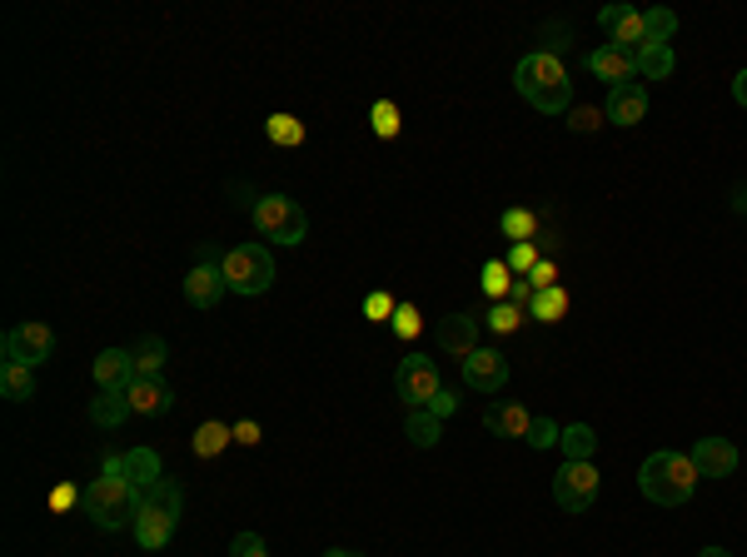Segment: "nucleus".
<instances>
[{"instance_id":"obj_1","label":"nucleus","mask_w":747,"mask_h":557,"mask_svg":"<svg viewBox=\"0 0 747 557\" xmlns=\"http://www.w3.org/2000/svg\"><path fill=\"white\" fill-rule=\"evenodd\" d=\"M513 85L519 95L533 105L538 115H564L568 100H573V80H568L564 60L554 50H538V56H523L519 70H513Z\"/></svg>"},{"instance_id":"obj_2","label":"nucleus","mask_w":747,"mask_h":557,"mask_svg":"<svg viewBox=\"0 0 747 557\" xmlns=\"http://www.w3.org/2000/svg\"><path fill=\"white\" fill-rule=\"evenodd\" d=\"M85 518H91L95 528H124V523H135V513H140V488H130L124 483V473H120V458H105V473L100 478L85 488Z\"/></svg>"},{"instance_id":"obj_3","label":"nucleus","mask_w":747,"mask_h":557,"mask_svg":"<svg viewBox=\"0 0 747 557\" xmlns=\"http://www.w3.org/2000/svg\"><path fill=\"white\" fill-rule=\"evenodd\" d=\"M638 488H643V498L657 502V508H678V502H688L692 493H698V469H692L688 453L663 448V453H653L643 469H638Z\"/></svg>"},{"instance_id":"obj_4","label":"nucleus","mask_w":747,"mask_h":557,"mask_svg":"<svg viewBox=\"0 0 747 557\" xmlns=\"http://www.w3.org/2000/svg\"><path fill=\"white\" fill-rule=\"evenodd\" d=\"M254 229H260L270 245H305L309 214H305V204L289 200V194H260V200H254Z\"/></svg>"},{"instance_id":"obj_5","label":"nucleus","mask_w":747,"mask_h":557,"mask_svg":"<svg viewBox=\"0 0 747 557\" xmlns=\"http://www.w3.org/2000/svg\"><path fill=\"white\" fill-rule=\"evenodd\" d=\"M225 284L235 294H245V299H254V294H264L274 284V259L264 245H239L225 254Z\"/></svg>"},{"instance_id":"obj_6","label":"nucleus","mask_w":747,"mask_h":557,"mask_svg":"<svg viewBox=\"0 0 747 557\" xmlns=\"http://www.w3.org/2000/svg\"><path fill=\"white\" fill-rule=\"evenodd\" d=\"M5 358L11 364H25V368H40L46 358H56V329L50 323H40V319H31V323H15V329H5Z\"/></svg>"},{"instance_id":"obj_7","label":"nucleus","mask_w":747,"mask_h":557,"mask_svg":"<svg viewBox=\"0 0 747 557\" xmlns=\"http://www.w3.org/2000/svg\"><path fill=\"white\" fill-rule=\"evenodd\" d=\"M554 502L564 513H589L598 502V469L593 463H564L554 473Z\"/></svg>"},{"instance_id":"obj_8","label":"nucleus","mask_w":747,"mask_h":557,"mask_svg":"<svg viewBox=\"0 0 747 557\" xmlns=\"http://www.w3.org/2000/svg\"><path fill=\"white\" fill-rule=\"evenodd\" d=\"M439 389H443V383H439V368H434V358H424V354L399 358V368H394V393L408 403V408H429V399Z\"/></svg>"},{"instance_id":"obj_9","label":"nucleus","mask_w":747,"mask_h":557,"mask_svg":"<svg viewBox=\"0 0 747 557\" xmlns=\"http://www.w3.org/2000/svg\"><path fill=\"white\" fill-rule=\"evenodd\" d=\"M464 383L474 393H503L509 389V358L498 354V348H474L464 358Z\"/></svg>"},{"instance_id":"obj_10","label":"nucleus","mask_w":747,"mask_h":557,"mask_svg":"<svg viewBox=\"0 0 747 557\" xmlns=\"http://www.w3.org/2000/svg\"><path fill=\"white\" fill-rule=\"evenodd\" d=\"M603 35H608V45H618V50H643L648 45V31H643V11H633V5H608V11L598 15Z\"/></svg>"},{"instance_id":"obj_11","label":"nucleus","mask_w":747,"mask_h":557,"mask_svg":"<svg viewBox=\"0 0 747 557\" xmlns=\"http://www.w3.org/2000/svg\"><path fill=\"white\" fill-rule=\"evenodd\" d=\"M434 344L464 364V358L478 348V319H474V313H443L439 329H434Z\"/></svg>"},{"instance_id":"obj_12","label":"nucleus","mask_w":747,"mask_h":557,"mask_svg":"<svg viewBox=\"0 0 747 557\" xmlns=\"http://www.w3.org/2000/svg\"><path fill=\"white\" fill-rule=\"evenodd\" d=\"M583 66H589L593 80H608L613 90H618V85H633V75H638V56H633V50H618V45H598V50H593Z\"/></svg>"},{"instance_id":"obj_13","label":"nucleus","mask_w":747,"mask_h":557,"mask_svg":"<svg viewBox=\"0 0 747 557\" xmlns=\"http://www.w3.org/2000/svg\"><path fill=\"white\" fill-rule=\"evenodd\" d=\"M688 458H692V469H698V478H733L737 469V448L727 438H698Z\"/></svg>"},{"instance_id":"obj_14","label":"nucleus","mask_w":747,"mask_h":557,"mask_svg":"<svg viewBox=\"0 0 747 557\" xmlns=\"http://www.w3.org/2000/svg\"><path fill=\"white\" fill-rule=\"evenodd\" d=\"M135 354L130 348H105L100 358H95V383H100V393H124L130 383H135Z\"/></svg>"},{"instance_id":"obj_15","label":"nucleus","mask_w":747,"mask_h":557,"mask_svg":"<svg viewBox=\"0 0 747 557\" xmlns=\"http://www.w3.org/2000/svg\"><path fill=\"white\" fill-rule=\"evenodd\" d=\"M225 269L220 264H194L190 274H185V299L194 304V309H215L220 299H225Z\"/></svg>"},{"instance_id":"obj_16","label":"nucleus","mask_w":747,"mask_h":557,"mask_svg":"<svg viewBox=\"0 0 747 557\" xmlns=\"http://www.w3.org/2000/svg\"><path fill=\"white\" fill-rule=\"evenodd\" d=\"M175 523L180 518H170L165 508H155V502L140 498V513H135V543L145 547V553H159V547L175 537Z\"/></svg>"},{"instance_id":"obj_17","label":"nucleus","mask_w":747,"mask_h":557,"mask_svg":"<svg viewBox=\"0 0 747 557\" xmlns=\"http://www.w3.org/2000/svg\"><path fill=\"white\" fill-rule=\"evenodd\" d=\"M130 408L135 413H145V418H159V413H170V403H175V389L159 374H150V379H135L130 383Z\"/></svg>"},{"instance_id":"obj_18","label":"nucleus","mask_w":747,"mask_h":557,"mask_svg":"<svg viewBox=\"0 0 747 557\" xmlns=\"http://www.w3.org/2000/svg\"><path fill=\"white\" fill-rule=\"evenodd\" d=\"M648 115V90L643 85H618V90H608V105H603V120H613V125H638Z\"/></svg>"},{"instance_id":"obj_19","label":"nucleus","mask_w":747,"mask_h":557,"mask_svg":"<svg viewBox=\"0 0 747 557\" xmlns=\"http://www.w3.org/2000/svg\"><path fill=\"white\" fill-rule=\"evenodd\" d=\"M120 473H124V483H130V488H140V493H150L159 478H165V473H159V453H155V448H130V453L120 458Z\"/></svg>"},{"instance_id":"obj_20","label":"nucleus","mask_w":747,"mask_h":557,"mask_svg":"<svg viewBox=\"0 0 747 557\" xmlns=\"http://www.w3.org/2000/svg\"><path fill=\"white\" fill-rule=\"evenodd\" d=\"M529 424H533V413L519 408V403H494V408L484 413V428L488 434H498V438H523L529 434Z\"/></svg>"},{"instance_id":"obj_21","label":"nucleus","mask_w":747,"mask_h":557,"mask_svg":"<svg viewBox=\"0 0 747 557\" xmlns=\"http://www.w3.org/2000/svg\"><path fill=\"white\" fill-rule=\"evenodd\" d=\"M229 443H235V428L220 424V418H210V424L194 428V443L190 448H194V458H220Z\"/></svg>"},{"instance_id":"obj_22","label":"nucleus","mask_w":747,"mask_h":557,"mask_svg":"<svg viewBox=\"0 0 747 557\" xmlns=\"http://www.w3.org/2000/svg\"><path fill=\"white\" fill-rule=\"evenodd\" d=\"M0 393L11 403H25V399H35V368H25V364H0Z\"/></svg>"},{"instance_id":"obj_23","label":"nucleus","mask_w":747,"mask_h":557,"mask_svg":"<svg viewBox=\"0 0 747 557\" xmlns=\"http://www.w3.org/2000/svg\"><path fill=\"white\" fill-rule=\"evenodd\" d=\"M130 393H100V399L91 403V424L95 428H120L124 418H130Z\"/></svg>"},{"instance_id":"obj_24","label":"nucleus","mask_w":747,"mask_h":557,"mask_svg":"<svg viewBox=\"0 0 747 557\" xmlns=\"http://www.w3.org/2000/svg\"><path fill=\"white\" fill-rule=\"evenodd\" d=\"M673 66H678L673 45H653V40H648L643 50H638V75H643V80H668Z\"/></svg>"},{"instance_id":"obj_25","label":"nucleus","mask_w":747,"mask_h":557,"mask_svg":"<svg viewBox=\"0 0 747 557\" xmlns=\"http://www.w3.org/2000/svg\"><path fill=\"white\" fill-rule=\"evenodd\" d=\"M404 434H408V443L414 448H434L443 438V418H434L429 408H414L408 413V424H404Z\"/></svg>"},{"instance_id":"obj_26","label":"nucleus","mask_w":747,"mask_h":557,"mask_svg":"<svg viewBox=\"0 0 747 557\" xmlns=\"http://www.w3.org/2000/svg\"><path fill=\"white\" fill-rule=\"evenodd\" d=\"M558 448L568 453V463H593V448H598V434H593L589 424H573V428H564Z\"/></svg>"},{"instance_id":"obj_27","label":"nucleus","mask_w":747,"mask_h":557,"mask_svg":"<svg viewBox=\"0 0 747 557\" xmlns=\"http://www.w3.org/2000/svg\"><path fill=\"white\" fill-rule=\"evenodd\" d=\"M498 229H503L513 245H533V235H538V214H533V210H503Z\"/></svg>"},{"instance_id":"obj_28","label":"nucleus","mask_w":747,"mask_h":557,"mask_svg":"<svg viewBox=\"0 0 747 557\" xmlns=\"http://www.w3.org/2000/svg\"><path fill=\"white\" fill-rule=\"evenodd\" d=\"M264 134H270L274 145H284V150L305 145V125H299L295 115H270V120H264Z\"/></svg>"},{"instance_id":"obj_29","label":"nucleus","mask_w":747,"mask_h":557,"mask_svg":"<svg viewBox=\"0 0 747 557\" xmlns=\"http://www.w3.org/2000/svg\"><path fill=\"white\" fill-rule=\"evenodd\" d=\"M529 309H533V319L558 323V319H564V313H568V289H558V284H554V289H538V294H533V304H529Z\"/></svg>"},{"instance_id":"obj_30","label":"nucleus","mask_w":747,"mask_h":557,"mask_svg":"<svg viewBox=\"0 0 747 557\" xmlns=\"http://www.w3.org/2000/svg\"><path fill=\"white\" fill-rule=\"evenodd\" d=\"M130 354H135V374L140 379H150V374H159V364H165V339L150 334V339H140Z\"/></svg>"},{"instance_id":"obj_31","label":"nucleus","mask_w":747,"mask_h":557,"mask_svg":"<svg viewBox=\"0 0 747 557\" xmlns=\"http://www.w3.org/2000/svg\"><path fill=\"white\" fill-rule=\"evenodd\" d=\"M140 498H145V502H155V508H165V513H170V518H180V513H185V493H180V483H175V478H159L155 488H150V493H140Z\"/></svg>"},{"instance_id":"obj_32","label":"nucleus","mask_w":747,"mask_h":557,"mask_svg":"<svg viewBox=\"0 0 747 557\" xmlns=\"http://www.w3.org/2000/svg\"><path fill=\"white\" fill-rule=\"evenodd\" d=\"M643 31L653 45H668L673 31H678V15H673L668 5H653V11H643Z\"/></svg>"},{"instance_id":"obj_33","label":"nucleus","mask_w":747,"mask_h":557,"mask_svg":"<svg viewBox=\"0 0 747 557\" xmlns=\"http://www.w3.org/2000/svg\"><path fill=\"white\" fill-rule=\"evenodd\" d=\"M509 289H513V269L503 264V259H488L484 264V294H494L498 304L509 299Z\"/></svg>"},{"instance_id":"obj_34","label":"nucleus","mask_w":747,"mask_h":557,"mask_svg":"<svg viewBox=\"0 0 747 557\" xmlns=\"http://www.w3.org/2000/svg\"><path fill=\"white\" fill-rule=\"evenodd\" d=\"M369 120H374V134H379V140H394V134H399V105L394 100H379L369 110Z\"/></svg>"},{"instance_id":"obj_35","label":"nucleus","mask_w":747,"mask_h":557,"mask_svg":"<svg viewBox=\"0 0 747 557\" xmlns=\"http://www.w3.org/2000/svg\"><path fill=\"white\" fill-rule=\"evenodd\" d=\"M523 438H529V448H538V453H544V448H558V438H564V428H558L554 418H533V424H529V434H523Z\"/></svg>"},{"instance_id":"obj_36","label":"nucleus","mask_w":747,"mask_h":557,"mask_svg":"<svg viewBox=\"0 0 747 557\" xmlns=\"http://www.w3.org/2000/svg\"><path fill=\"white\" fill-rule=\"evenodd\" d=\"M519 319H523V313H519V304H509V299H503L494 313H488V329H494V334H513V329H519Z\"/></svg>"},{"instance_id":"obj_37","label":"nucleus","mask_w":747,"mask_h":557,"mask_svg":"<svg viewBox=\"0 0 747 557\" xmlns=\"http://www.w3.org/2000/svg\"><path fill=\"white\" fill-rule=\"evenodd\" d=\"M394 313H399V304L389 299L384 289H379V294H369V299H364V319H374V323H389V319H394Z\"/></svg>"},{"instance_id":"obj_38","label":"nucleus","mask_w":747,"mask_h":557,"mask_svg":"<svg viewBox=\"0 0 747 557\" xmlns=\"http://www.w3.org/2000/svg\"><path fill=\"white\" fill-rule=\"evenodd\" d=\"M598 125H603V110H593V105H578V110H568V130L593 134Z\"/></svg>"},{"instance_id":"obj_39","label":"nucleus","mask_w":747,"mask_h":557,"mask_svg":"<svg viewBox=\"0 0 747 557\" xmlns=\"http://www.w3.org/2000/svg\"><path fill=\"white\" fill-rule=\"evenodd\" d=\"M229 557H270V547H264L260 533H239L235 543H229Z\"/></svg>"},{"instance_id":"obj_40","label":"nucleus","mask_w":747,"mask_h":557,"mask_svg":"<svg viewBox=\"0 0 747 557\" xmlns=\"http://www.w3.org/2000/svg\"><path fill=\"white\" fill-rule=\"evenodd\" d=\"M419 329H424V323H419V309H414V304H399V313H394V334H399V339H414Z\"/></svg>"},{"instance_id":"obj_41","label":"nucleus","mask_w":747,"mask_h":557,"mask_svg":"<svg viewBox=\"0 0 747 557\" xmlns=\"http://www.w3.org/2000/svg\"><path fill=\"white\" fill-rule=\"evenodd\" d=\"M533 264H538V245H513L509 249V269H513V274H529Z\"/></svg>"},{"instance_id":"obj_42","label":"nucleus","mask_w":747,"mask_h":557,"mask_svg":"<svg viewBox=\"0 0 747 557\" xmlns=\"http://www.w3.org/2000/svg\"><path fill=\"white\" fill-rule=\"evenodd\" d=\"M554 278H558V269L548 264V259H538V264L529 269V284H533V294H538V289H554Z\"/></svg>"},{"instance_id":"obj_43","label":"nucleus","mask_w":747,"mask_h":557,"mask_svg":"<svg viewBox=\"0 0 747 557\" xmlns=\"http://www.w3.org/2000/svg\"><path fill=\"white\" fill-rule=\"evenodd\" d=\"M453 408H459V399H453L449 389H439V393H434V399H429V413H434V418H449Z\"/></svg>"},{"instance_id":"obj_44","label":"nucleus","mask_w":747,"mask_h":557,"mask_svg":"<svg viewBox=\"0 0 747 557\" xmlns=\"http://www.w3.org/2000/svg\"><path fill=\"white\" fill-rule=\"evenodd\" d=\"M75 502H85V493H75L70 483H60V488L50 493V508H75Z\"/></svg>"},{"instance_id":"obj_45","label":"nucleus","mask_w":747,"mask_h":557,"mask_svg":"<svg viewBox=\"0 0 747 557\" xmlns=\"http://www.w3.org/2000/svg\"><path fill=\"white\" fill-rule=\"evenodd\" d=\"M235 443L254 448V443H260V424H254V418H245V424H235Z\"/></svg>"},{"instance_id":"obj_46","label":"nucleus","mask_w":747,"mask_h":557,"mask_svg":"<svg viewBox=\"0 0 747 557\" xmlns=\"http://www.w3.org/2000/svg\"><path fill=\"white\" fill-rule=\"evenodd\" d=\"M509 304H519V309H523V304H533V284H529V278H513Z\"/></svg>"},{"instance_id":"obj_47","label":"nucleus","mask_w":747,"mask_h":557,"mask_svg":"<svg viewBox=\"0 0 747 557\" xmlns=\"http://www.w3.org/2000/svg\"><path fill=\"white\" fill-rule=\"evenodd\" d=\"M733 100L747 110V70H737V75H733Z\"/></svg>"},{"instance_id":"obj_48","label":"nucleus","mask_w":747,"mask_h":557,"mask_svg":"<svg viewBox=\"0 0 747 557\" xmlns=\"http://www.w3.org/2000/svg\"><path fill=\"white\" fill-rule=\"evenodd\" d=\"M698 557H733V553H727V547H702Z\"/></svg>"},{"instance_id":"obj_49","label":"nucleus","mask_w":747,"mask_h":557,"mask_svg":"<svg viewBox=\"0 0 747 557\" xmlns=\"http://www.w3.org/2000/svg\"><path fill=\"white\" fill-rule=\"evenodd\" d=\"M324 557H364V553H349V547H329Z\"/></svg>"},{"instance_id":"obj_50","label":"nucleus","mask_w":747,"mask_h":557,"mask_svg":"<svg viewBox=\"0 0 747 557\" xmlns=\"http://www.w3.org/2000/svg\"><path fill=\"white\" fill-rule=\"evenodd\" d=\"M733 210H737V214H747V190H737V200H733Z\"/></svg>"}]
</instances>
